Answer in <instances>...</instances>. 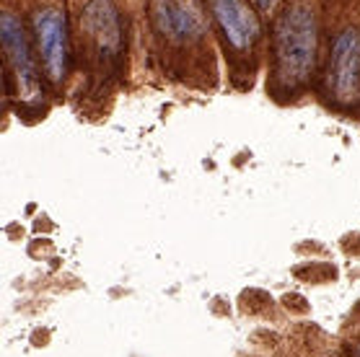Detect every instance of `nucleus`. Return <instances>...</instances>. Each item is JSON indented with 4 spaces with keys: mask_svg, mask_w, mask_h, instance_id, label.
I'll return each mask as SVG.
<instances>
[{
    "mask_svg": "<svg viewBox=\"0 0 360 357\" xmlns=\"http://www.w3.org/2000/svg\"><path fill=\"white\" fill-rule=\"evenodd\" d=\"M355 357H360V342L355 344Z\"/></svg>",
    "mask_w": 360,
    "mask_h": 357,
    "instance_id": "nucleus-9",
    "label": "nucleus"
},
{
    "mask_svg": "<svg viewBox=\"0 0 360 357\" xmlns=\"http://www.w3.org/2000/svg\"><path fill=\"white\" fill-rule=\"evenodd\" d=\"M34 32L39 44L41 65L52 83H63L68 75V24L55 8H44L34 16Z\"/></svg>",
    "mask_w": 360,
    "mask_h": 357,
    "instance_id": "nucleus-2",
    "label": "nucleus"
},
{
    "mask_svg": "<svg viewBox=\"0 0 360 357\" xmlns=\"http://www.w3.org/2000/svg\"><path fill=\"white\" fill-rule=\"evenodd\" d=\"M275 57L283 86H301L316 63V18L306 3H293L275 26Z\"/></svg>",
    "mask_w": 360,
    "mask_h": 357,
    "instance_id": "nucleus-1",
    "label": "nucleus"
},
{
    "mask_svg": "<svg viewBox=\"0 0 360 357\" xmlns=\"http://www.w3.org/2000/svg\"><path fill=\"white\" fill-rule=\"evenodd\" d=\"M213 13L218 26L223 29L226 39L233 49H252L259 37V21L244 0H213Z\"/></svg>",
    "mask_w": 360,
    "mask_h": 357,
    "instance_id": "nucleus-5",
    "label": "nucleus"
},
{
    "mask_svg": "<svg viewBox=\"0 0 360 357\" xmlns=\"http://www.w3.org/2000/svg\"><path fill=\"white\" fill-rule=\"evenodd\" d=\"M329 81L340 101H352L360 93V32L345 29L332 44Z\"/></svg>",
    "mask_w": 360,
    "mask_h": 357,
    "instance_id": "nucleus-3",
    "label": "nucleus"
},
{
    "mask_svg": "<svg viewBox=\"0 0 360 357\" xmlns=\"http://www.w3.org/2000/svg\"><path fill=\"white\" fill-rule=\"evenodd\" d=\"M254 3H257V8H259V11H270L275 0H254Z\"/></svg>",
    "mask_w": 360,
    "mask_h": 357,
    "instance_id": "nucleus-8",
    "label": "nucleus"
},
{
    "mask_svg": "<svg viewBox=\"0 0 360 357\" xmlns=\"http://www.w3.org/2000/svg\"><path fill=\"white\" fill-rule=\"evenodd\" d=\"M83 24L91 37H96L101 49L117 52L122 44V29H120V16L112 8L109 0H91L83 11Z\"/></svg>",
    "mask_w": 360,
    "mask_h": 357,
    "instance_id": "nucleus-6",
    "label": "nucleus"
},
{
    "mask_svg": "<svg viewBox=\"0 0 360 357\" xmlns=\"http://www.w3.org/2000/svg\"><path fill=\"white\" fill-rule=\"evenodd\" d=\"M156 26L158 32L169 34L172 39H189L202 32L200 18L176 0H158L156 6Z\"/></svg>",
    "mask_w": 360,
    "mask_h": 357,
    "instance_id": "nucleus-7",
    "label": "nucleus"
},
{
    "mask_svg": "<svg viewBox=\"0 0 360 357\" xmlns=\"http://www.w3.org/2000/svg\"><path fill=\"white\" fill-rule=\"evenodd\" d=\"M0 39H3V49L8 55L11 70L16 75L21 93L34 96L37 93V67H34L32 55H29L24 26L13 13H3V18H0Z\"/></svg>",
    "mask_w": 360,
    "mask_h": 357,
    "instance_id": "nucleus-4",
    "label": "nucleus"
}]
</instances>
